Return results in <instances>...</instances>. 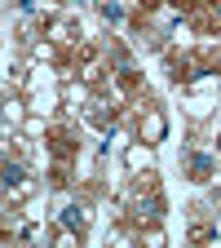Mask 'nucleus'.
<instances>
[{
    "label": "nucleus",
    "instance_id": "nucleus-2",
    "mask_svg": "<svg viewBox=\"0 0 221 248\" xmlns=\"http://www.w3.org/2000/svg\"><path fill=\"white\" fill-rule=\"evenodd\" d=\"M62 222H67V226H80V222H84V213H80V208H67V213H62Z\"/></svg>",
    "mask_w": 221,
    "mask_h": 248
},
{
    "label": "nucleus",
    "instance_id": "nucleus-1",
    "mask_svg": "<svg viewBox=\"0 0 221 248\" xmlns=\"http://www.w3.org/2000/svg\"><path fill=\"white\" fill-rule=\"evenodd\" d=\"M0 177L14 186V182H22V169H18V164H5V173H0Z\"/></svg>",
    "mask_w": 221,
    "mask_h": 248
}]
</instances>
